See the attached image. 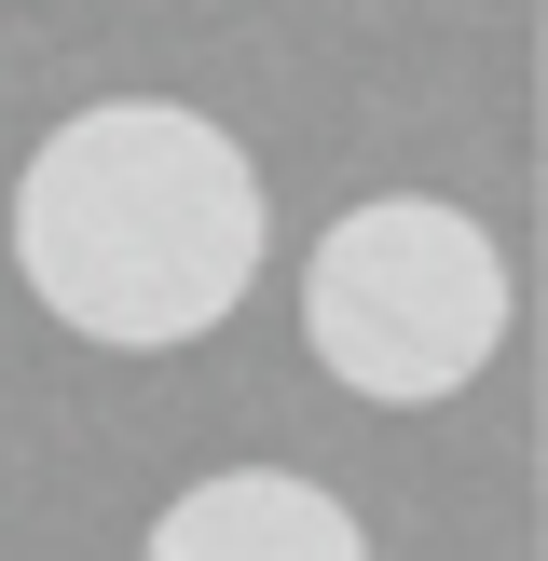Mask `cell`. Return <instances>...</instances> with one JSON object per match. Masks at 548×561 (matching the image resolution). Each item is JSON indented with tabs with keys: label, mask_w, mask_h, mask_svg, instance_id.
<instances>
[{
	"label": "cell",
	"mask_w": 548,
	"mask_h": 561,
	"mask_svg": "<svg viewBox=\"0 0 548 561\" xmlns=\"http://www.w3.org/2000/svg\"><path fill=\"white\" fill-rule=\"evenodd\" d=\"M261 164L179 96H110L27 151L14 179V274L42 288L55 329L110 356L206 343L247 288H261Z\"/></svg>",
	"instance_id": "cell-1"
},
{
	"label": "cell",
	"mask_w": 548,
	"mask_h": 561,
	"mask_svg": "<svg viewBox=\"0 0 548 561\" xmlns=\"http://www.w3.org/2000/svg\"><path fill=\"white\" fill-rule=\"evenodd\" d=\"M301 343H316V370L343 398L438 411L507 343V247L438 192H370L301 261Z\"/></svg>",
	"instance_id": "cell-2"
},
{
	"label": "cell",
	"mask_w": 548,
	"mask_h": 561,
	"mask_svg": "<svg viewBox=\"0 0 548 561\" xmlns=\"http://www.w3.org/2000/svg\"><path fill=\"white\" fill-rule=\"evenodd\" d=\"M137 561H370L356 507L301 466H219L137 535Z\"/></svg>",
	"instance_id": "cell-3"
}]
</instances>
